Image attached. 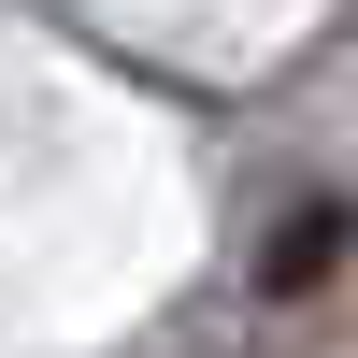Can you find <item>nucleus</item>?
Masks as SVG:
<instances>
[{
	"mask_svg": "<svg viewBox=\"0 0 358 358\" xmlns=\"http://www.w3.org/2000/svg\"><path fill=\"white\" fill-rule=\"evenodd\" d=\"M330 258H344V201H301V215L258 244V287H315Z\"/></svg>",
	"mask_w": 358,
	"mask_h": 358,
	"instance_id": "1",
	"label": "nucleus"
}]
</instances>
